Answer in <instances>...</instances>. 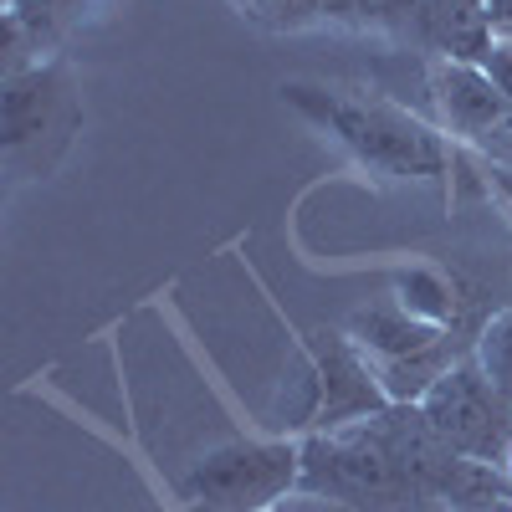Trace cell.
<instances>
[{
    "label": "cell",
    "instance_id": "e0dca14e",
    "mask_svg": "<svg viewBox=\"0 0 512 512\" xmlns=\"http://www.w3.org/2000/svg\"><path fill=\"white\" fill-rule=\"evenodd\" d=\"M507 472H512V456H507Z\"/></svg>",
    "mask_w": 512,
    "mask_h": 512
},
{
    "label": "cell",
    "instance_id": "9c48e42d",
    "mask_svg": "<svg viewBox=\"0 0 512 512\" xmlns=\"http://www.w3.org/2000/svg\"><path fill=\"white\" fill-rule=\"evenodd\" d=\"M410 26L431 62H487L497 36L487 21V6H466V0H415Z\"/></svg>",
    "mask_w": 512,
    "mask_h": 512
},
{
    "label": "cell",
    "instance_id": "2e32d148",
    "mask_svg": "<svg viewBox=\"0 0 512 512\" xmlns=\"http://www.w3.org/2000/svg\"><path fill=\"white\" fill-rule=\"evenodd\" d=\"M466 6H487V0H466Z\"/></svg>",
    "mask_w": 512,
    "mask_h": 512
},
{
    "label": "cell",
    "instance_id": "8992f818",
    "mask_svg": "<svg viewBox=\"0 0 512 512\" xmlns=\"http://www.w3.org/2000/svg\"><path fill=\"white\" fill-rule=\"evenodd\" d=\"M431 103L451 144L472 149L482 164H512V93L477 62H431Z\"/></svg>",
    "mask_w": 512,
    "mask_h": 512
},
{
    "label": "cell",
    "instance_id": "6da1fadb",
    "mask_svg": "<svg viewBox=\"0 0 512 512\" xmlns=\"http://www.w3.org/2000/svg\"><path fill=\"white\" fill-rule=\"evenodd\" d=\"M456 451L436 441L420 405H390L344 431L303 436V492L359 512H446L441 472Z\"/></svg>",
    "mask_w": 512,
    "mask_h": 512
},
{
    "label": "cell",
    "instance_id": "8fae6325",
    "mask_svg": "<svg viewBox=\"0 0 512 512\" xmlns=\"http://www.w3.org/2000/svg\"><path fill=\"white\" fill-rule=\"evenodd\" d=\"M472 354H477V364L487 369V379L512 400V303L497 308L492 318H482V333H477Z\"/></svg>",
    "mask_w": 512,
    "mask_h": 512
},
{
    "label": "cell",
    "instance_id": "4fadbf2b",
    "mask_svg": "<svg viewBox=\"0 0 512 512\" xmlns=\"http://www.w3.org/2000/svg\"><path fill=\"white\" fill-rule=\"evenodd\" d=\"M482 67L492 72V82H497L502 93H512V41H497V47H492V57H487Z\"/></svg>",
    "mask_w": 512,
    "mask_h": 512
},
{
    "label": "cell",
    "instance_id": "3957f363",
    "mask_svg": "<svg viewBox=\"0 0 512 512\" xmlns=\"http://www.w3.org/2000/svg\"><path fill=\"white\" fill-rule=\"evenodd\" d=\"M379 410H390V395L379 390L374 364L344 328H313L303 349L292 354L272 400V420L282 425V436L297 441L318 431H344Z\"/></svg>",
    "mask_w": 512,
    "mask_h": 512
},
{
    "label": "cell",
    "instance_id": "7c38bea8",
    "mask_svg": "<svg viewBox=\"0 0 512 512\" xmlns=\"http://www.w3.org/2000/svg\"><path fill=\"white\" fill-rule=\"evenodd\" d=\"M272 512H359V507H349V502H333V497H323V492H287Z\"/></svg>",
    "mask_w": 512,
    "mask_h": 512
},
{
    "label": "cell",
    "instance_id": "277c9868",
    "mask_svg": "<svg viewBox=\"0 0 512 512\" xmlns=\"http://www.w3.org/2000/svg\"><path fill=\"white\" fill-rule=\"evenodd\" d=\"M303 482V441L297 436H256L221 441L190 461L180 477L185 512H272Z\"/></svg>",
    "mask_w": 512,
    "mask_h": 512
},
{
    "label": "cell",
    "instance_id": "52a82bcc",
    "mask_svg": "<svg viewBox=\"0 0 512 512\" xmlns=\"http://www.w3.org/2000/svg\"><path fill=\"white\" fill-rule=\"evenodd\" d=\"M67 118H72V98L57 62L41 57L21 72H6V154L11 159H21L31 144H41V134H52Z\"/></svg>",
    "mask_w": 512,
    "mask_h": 512
},
{
    "label": "cell",
    "instance_id": "30bf717a",
    "mask_svg": "<svg viewBox=\"0 0 512 512\" xmlns=\"http://www.w3.org/2000/svg\"><path fill=\"white\" fill-rule=\"evenodd\" d=\"M93 0H11L6 6V72L41 62L57 41L82 21Z\"/></svg>",
    "mask_w": 512,
    "mask_h": 512
},
{
    "label": "cell",
    "instance_id": "ba28073f",
    "mask_svg": "<svg viewBox=\"0 0 512 512\" xmlns=\"http://www.w3.org/2000/svg\"><path fill=\"white\" fill-rule=\"evenodd\" d=\"M390 297L420 323H436V328H451V333H466L477 338L482 328H472L466 318H472L477 308V292L472 282H466L456 267H441V262H410L390 277Z\"/></svg>",
    "mask_w": 512,
    "mask_h": 512
},
{
    "label": "cell",
    "instance_id": "5bb4252c",
    "mask_svg": "<svg viewBox=\"0 0 512 512\" xmlns=\"http://www.w3.org/2000/svg\"><path fill=\"white\" fill-rule=\"evenodd\" d=\"M487 21L497 41H512V0H487Z\"/></svg>",
    "mask_w": 512,
    "mask_h": 512
},
{
    "label": "cell",
    "instance_id": "9a60e30c",
    "mask_svg": "<svg viewBox=\"0 0 512 512\" xmlns=\"http://www.w3.org/2000/svg\"><path fill=\"white\" fill-rule=\"evenodd\" d=\"M492 512H512V502H502V507H492Z\"/></svg>",
    "mask_w": 512,
    "mask_h": 512
},
{
    "label": "cell",
    "instance_id": "7a4b0ae2",
    "mask_svg": "<svg viewBox=\"0 0 512 512\" xmlns=\"http://www.w3.org/2000/svg\"><path fill=\"white\" fill-rule=\"evenodd\" d=\"M282 103L379 180L431 185L446 180L456 164V144L441 123H425L420 113L379 93L344 88V82H282Z\"/></svg>",
    "mask_w": 512,
    "mask_h": 512
},
{
    "label": "cell",
    "instance_id": "5b68a950",
    "mask_svg": "<svg viewBox=\"0 0 512 512\" xmlns=\"http://www.w3.org/2000/svg\"><path fill=\"white\" fill-rule=\"evenodd\" d=\"M425 425L456 456H472L487 466H507L512 456V400L487 379L477 354H461L420 400Z\"/></svg>",
    "mask_w": 512,
    "mask_h": 512
}]
</instances>
